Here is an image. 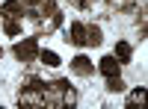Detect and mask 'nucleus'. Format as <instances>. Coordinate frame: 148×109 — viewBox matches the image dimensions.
<instances>
[{
	"label": "nucleus",
	"instance_id": "obj_7",
	"mask_svg": "<svg viewBox=\"0 0 148 109\" xmlns=\"http://www.w3.org/2000/svg\"><path fill=\"white\" fill-rule=\"evenodd\" d=\"M130 56H133V47L127 41H119L116 44V59H119V62H130Z\"/></svg>",
	"mask_w": 148,
	"mask_h": 109
},
{
	"label": "nucleus",
	"instance_id": "obj_15",
	"mask_svg": "<svg viewBox=\"0 0 148 109\" xmlns=\"http://www.w3.org/2000/svg\"><path fill=\"white\" fill-rule=\"evenodd\" d=\"M21 3H24V6H39L42 0H21Z\"/></svg>",
	"mask_w": 148,
	"mask_h": 109
},
{
	"label": "nucleus",
	"instance_id": "obj_14",
	"mask_svg": "<svg viewBox=\"0 0 148 109\" xmlns=\"http://www.w3.org/2000/svg\"><path fill=\"white\" fill-rule=\"evenodd\" d=\"M71 3H74V6H80V9H86V6L92 3V0H71Z\"/></svg>",
	"mask_w": 148,
	"mask_h": 109
},
{
	"label": "nucleus",
	"instance_id": "obj_4",
	"mask_svg": "<svg viewBox=\"0 0 148 109\" xmlns=\"http://www.w3.org/2000/svg\"><path fill=\"white\" fill-rule=\"evenodd\" d=\"M119 65H121V62H119L116 56H104L101 62H98V71H101L104 77H116V74H119Z\"/></svg>",
	"mask_w": 148,
	"mask_h": 109
},
{
	"label": "nucleus",
	"instance_id": "obj_1",
	"mask_svg": "<svg viewBox=\"0 0 148 109\" xmlns=\"http://www.w3.org/2000/svg\"><path fill=\"white\" fill-rule=\"evenodd\" d=\"M15 56L21 62H33V59L39 56V41L36 39H24L21 44H15Z\"/></svg>",
	"mask_w": 148,
	"mask_h": 109
},
{
	"label": "nucleus",
	"instance_id": "obj_8",
	"mask_svg": "<svg viewBox=\"0 0 148 109\" xmlns=\"http://www.w3.org/2000/svg\"><path fill=\"white\" fill-rule=\"evenodd\" d=\"M39 59H42L47 68H56V65H59V56H56L53 50H39Z\"/></svg>",
	"mask_w": 148,
	"mask_h": 109
},
{
	"label": "nucleus",
	"instance_id": "obj_3",
	"mask_svg": "<svg viewBox=\"0 0 148 109\" xmlns=\"http://www.w3.org/2000/svg\"><path fill=\"white\" fill-rule=\"evenodd\" d=\"M68 35H71V44H77V47H83L86 44V24H80V21H74L71 27H68Z\"/></svg>",
	"mask_w": 148,
	"mask_h": 109
},
{
	"label": "nucleus",
	"instance_id": "obj_2",
	"mask_svg": "<svg viewBox=\"0 0 148 109\" xmlns=\"http://www.w3.org/2000/svg\"><path fill=\"white\" fill-rule=\"evenodd\" d=\"M71 71H74V74H80V77H92L95 65H92L89 56H74V59H71Z\"/></svg>",
	"mask_w": 148,
	"mask_h": 109
},
{
	"label": "nucleus",
	"instance_id": "obj_5",
	"mask_svg": "<svg viewBox=\"0 0 148 109\" xmlns=\"http://www.w3.org/2000/svg\"><path fill=\"white\" fill-rule=\"evenodd\" d=\"M0 12H3V18H21L24 15V3L21 0H6V3H0Z\"/></svg>",
	"mask_w": 148,
	"mask_h": 109
},
{
	"label": "nucleus",
	"instance_id": "obj_13",
	"mask_svg": "<svg viewBox=\"0 0 148 109\" xmlns=\"http://www.w3.org/2000/svg\"><path fill=\"white\" fill-rule=\"evenodd\" d=\"M110 3H113V6H116V9H125V6H127V3H130V0H110Z\"/></svg>",
	"mask_w": 148,
	"mask_h": 109
},
{
	"label": "nucleus",
	"instance_id": "obj_16",
	"mask_svg": "<svg viewBox=\"0 0 148 109\" xmlns=\"http://www.w3.org/2000/svg\"><path fill=\"white\" fill-rule=\"evenodd\" d=\"M0 56H3V50H0Z\"/></svg>",
	"mask_w": 148,
	"mask_h": 109
},
{
	"label": "nucleus",
	"instance_id": "obj_6",
	"mask_svg": "<svg viewBox=\"0 0 148 109\" xmlns=\"http://www.w3.org/2000/svg\"><path fill=\"white\" fill-rule=\"evenodd\" d=\"M86 44H92V47L101 44V27H98V24H89V27H86Z\"/></svg>",
	"mask_w": 148,
	"mask_h": 109
},
{
	"label": "nucleus",
	"instance_id": "obj_9",
	"mask_svg": "<svg viewBox=\"0 0 148 109\" xmlns=\"http://www.w3.org/2000/svg\"><path fill=\"white\" fill-rule=\"evenodd\" d=\"M3 32H6V35H18V32H21V21H18V18H6Z\"/></svg>",
	"mask_w": 148,
	"mask_h": 109
},
{
	"label": "nucleus",
	"instance_id": "obj_11",
	"mask_svg": "<svg viewBox=\"0 0 148 109\" xmlns=\"http://www.w3.org/2000/svg\"><path fill=\"white\" fill-rule=\"evenodd\" d=\"M107 91H125V83H121V77H107Z\"/></svg>",
	"mask_w": 148,
	"mask_h": 109
},
{
	"label": "nucleus",
	"instance_id": "obj_12",
	"mask_svg": "<svg viewBox=\"0 0 148 109\" xmlns=\"http://www.w3.org/2000/svg\"><path fill=\"white\" fill-rule=\"evenodd\" d=\"M142 97H145V89L139 86L136 91H130V97H127V103H130V106H133V103H142Z\"/></svg>",
	"mask_w": 148,
	"mask_h": 109
},
{
	"label": "nucleus",
	"instance_id": "obj_10",
	"mask_svg": "<svg viewBox=\"0 0 148 109\" xmlns=\"http://www.w3.org/2000/svg\"><path fill=\"white\" fill-rule=\"evenodd\" d=\"M39 12H42V15H47V18L56 15V0H42V3H39Z\"/></svg>",
	"mask_w": 148,
	"mask_h": 109
}]
</instances>
